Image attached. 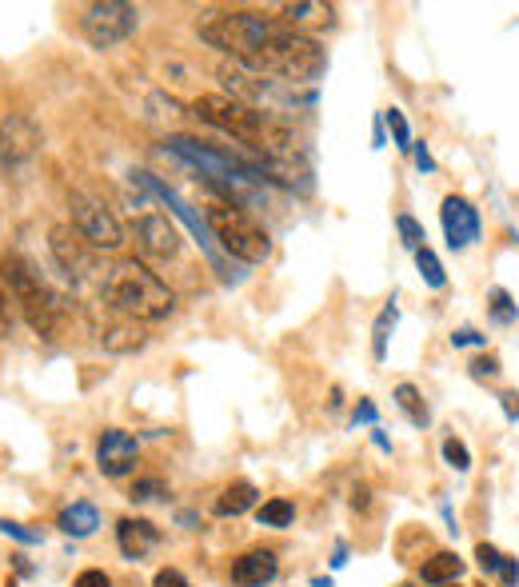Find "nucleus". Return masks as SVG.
<instances>
[{"label":"nucleus","instance_id":"nucleus-1","mask_svg":"<svg viewBox=\"0 0 519 587\" xmlns=\"http://www.w3.org/2000/svg\"><path fill=\"white\" fill-rule=\"evenodd\" d=\"M192 112H196L204 124L228 132L240 144H252L256 152H264V160L272 164H284V160H296V136L284 120H276L268 109H256V104H244V100L228 97V92H208V97L192 100Z\"/></svg>","mask_w":519,"mask_h":587},{"label":"nucleus","instance_id":"nucleus-2","mask_svg":"<svg viewBox=\"0 0 519 587\" xmlns=\"http://www.w3.org/2000/svg\"><path fill=\"white\" fill-rule=\"evenodd\" d=\"M100 296L109 308H116L120 316L144 320V324H156V320H169L176 312V292L140 260H116L104 280H100Z\"/></svg>","mask_w":519,"mask_h":587},{"label":"nucleus","instance_id":"nucleus-3","mask_svg":"<svg viewBox=\"0 0 519 587\" xmlns=\"http://www.w3.org/2000/svg\"><path fill=\"white\" fill-rule=\"evenodd\" d=\"M244 69L260 72V77H279L288 84H312V80L328 72V52L319 49V40L304 37V32L276 20V29L268 32V40L260 44V52Z\"/></svg>","mask_w":519,"mask_h":587},{"label":"nucleus","instance_id":"nucleus-4","mask_svg":"<svg viewBox=\"0 0 519 587\" xmlns=\"http://www.w3.org/2000/svg\"><path fill=\"white\" fill-rule=\"evenodd\" d=\"M272 29H276V20L248 9H208L196 20V37L212 49H220L224 57H232L236 64H248Z\"/></svg>","mask_w":519,"mask_h":587},{"label":"nucleus","instance_id":"nucleus-5","mask_svg":"<svg viewBox=\"0 0 519 587\" xmlns=\"http://www.w3.org/2000/svg\"><path fill=\"white\" fill-rule=\"evenodd\" d=\"M4 280H9L12 304L20 308L24 324L37 332L40 340H52L60 328V300L57 292L40 280V272L32 269L24 256H9L4 260Z\"/></svg>","mask_w":519,"mask_h":587},{"label":"nucleus","instance_id":"nucleus-6","mask_svg":"<svg viewBox=\"0 0 519 587\" xmlns=\"http://www.w3.org/2000/svg\"><path fill=\"white\" fill-rule=\"evenodd\" d=\"M204 224H208V232L216 236L220 249L228 252L232 260H240V264H264V260L272 256L268 232L260 229L244 209L228 204V200L208 204V209H204Z\"/></svg>","mask_w":519,"mask_h":587},{"label":"nucleus","instance_id":"nucleus-7","mask_svg":"<svg viewBox=\"0 0 519 587\" xmlns=\"http://www.w3.org/2000/svg\"><path fill=\"white\" fill-rule=\"evenodd\" d=\"M136 29H140V9L136 4H124V0H100V4H89L84 17H80V32L100 52L124 44Z\"/></svg>","mask_w":519,"mask_h":587},{"label":"nucleus","instance_id":"nucleus-8","mask_svg":"<svg viewBox=\"0 0 519 587\" xmlns=\"http://www.w3.org/2000/svg\"><path fill=\"white\" fill-rule=\"evenodd\" d=\"M69 212L72 224L96 252H116L124 244V224L112 216V209L104 200L89 196V192H69Z\"/></svg>","mask_w":519,"mask_h":587},{"label":"nucleus","instance_id":"nucleus-9","mask_svg":"<svg viewBox=\"0 0 519 587\" xmlns=\"http://www.w3.org/2000/svg\"><path fill=\"white\" fill-rule=\"evenodd\" d=\"M40 149V129L29 112H9L0 120V169L4 172H20L37 156Z\"/></svg>","mask_w":519,"mask_h":587},{"label":"nucleus","instance_id":"nucleus-10","mask_svg":"<svg viewBox=\"0 0 519 587\" xmlns=\"http://www.w3.org/2000/svg\"><path fill=\"white\" fill-rule=\"evenodd\" d=\"M439 224H444V236H448V249L451 252H464L471 249L479 236H484V224H479V209L471 204L468 196H444L439 204Z\"/></svg>","mask_w":519,"mask_h":587},{"label":"nucleus","instance_id":"nucleus-11","mask_svg":"<svg viewBox=\"0 0 519 587\" xmlns=\"http://www.w3.org/2000/svg\"><path fill=\"white\" fill-rule=\"evenodd\" d=\"M49 249H52V260L60 264V272L72 280V284H84L89 280V272L96 269L92 264V244L80 232H72L69 224H57V229L49 232Z\"/></svg>","mask_w":519,"mask_h":587},{"label":"nucleus","instance_id":"nucleus-12","mask_svg":"<svg viewBox=\"0 0 519 587\" xmlns=\"http://www.w3.org/2000/svg\"><path fill=\"white\" fill-rule=\"evenodd\" d=\"M132 240H136V249L149 260H172L180 252L176 224H172L169 216H160V212H144V216H136V224H132Z\"/></svg>","mask_w":519,"mask_h":587},{"label":"nucleus","instance_id":"nucleus-13","mask_svg":"<svg viewBox=\"0 0 519 587\" xmlns=\"http://www.w3.org/2000/svg\"><path fill=\"white\" fill-rule=\"evenodd\" d=\"M136 459H140V444H136V436H132V432L109 428L104 436L96 439V468H100V476H109V479L129 476V472L136 468Z\"/></svg>","mask_w":519,"mask_h":587},{"label":"nucleus","instance_id":"nucleus-14","mask_svg":"<svg viewBox=\"0 0 519 587\" xmlns=\"http://www.w3.org/2000/svg\"><path fill=\"white\" fill-rule=\"evenodd\" d=\"M276 571H279V559L268 548H252L232 559V584L236 587H268L276 579Z\"/></svg>","mask_w":519,"mask_h":587},{"label":"nucleus","instance_id":"nucleus-15","mask_svg":"<svg viewBox=\"0 0 519 587\" xmlns=\"http://www.w3.org/2000/svg\"><path fill=\"white\" fill-rule=\"evenodd\" d=\"M116 544H120V556L124 559H144L160 544V532H156L152 519L124 516L116 524Z\"/></svg>","mask_w":519,"mask_h":587},{"label":"nucleus","instance_id":"nucleus-16","mask_svg":"<svg viewBox=\"0 0 519 587\" xmlns=\"http://www.w3.org/2000/svg\"><path fill=\"white\" fill-rule=\"evenodd\" d=\"M468 571V564H464V556L459 551H431L424 564H419V584L428 587H448V584H459V576Z\"/></svg>","mask_w":519,"mask_h":587},{"label":"nucleus","instance_id":"nucleus-17","mask_svg":"<svg viewBox=\"0 0 519 587\" xmlns=\"http://www.w3.org/2000/svg\"><path fill=\"white\" fill-rule=\"evenodd\" d=\"M57 528L64 532V536H72V539H84V536H92V532L100 528V512L92 508V504H84V499H77V504H69V508L60 512Z\"/></svg>","mask_w":519,"mask_h":587},{"label":"nucleus","instance_id":"nucleus-18","mask_svg":"<svg viewBox=\"0 0 519 587\" xmlns=\"http://www.w3.org/2000/svg\"><path fill=\"white\" fill-rule=\"evenodd\" d=\"M256 484H248V479H236V484H228V488L216 496V516H244V512L256 508Z\"/></svg>","mask_w":519,"mask_h":587},{"label":"nucleus","instance_id":"nucleus-19","mask_svg":"<svg viewBox=\"0 0 519 587\" xmlns=\"http://www.w3.org/2000/svg\"><path fill=\"white\" fill-rule=\"evenodd\" d=\"M396 324H399V304H396V296L379 308V316H376V324H372V356H376V364H384L388 360V340H391V332H396Z\"/></svg>","mask_w":519,"mask_h":587},{"label":"nucleus","instance_id":"nucleus-20","mask_svg":"<svg viewBox=\"0 0 519 587\" xmlns=\"http://www.w3.org/2000/svg\"><path fill=\"white\" fill-rule=\"evenodd\" d=\"M391 399H396V408L408 416V424H416V428H428L431 424V408L424 404V392H419L416 384H396Z\"/></svg>","mask_w":519,"mask_h":587},{"label":"nucleus","instance_id":"nucleus-21","mask_svg":"<svg viewBox=\"0 0 519 587\" xmlns=\"http://www.w3.org/2000/svg\"><path fill=\"white\" fill-rule=\"evenodd\" d=\"M100 344H104V352L129 356V352H140V348H144V332L132 328V324H116V328H109L104 336H100Z\"/></svg>","mask_w":519,"mask_h":587},{"label":"nucleus","instance_id":"nucleus-22","mask_svg":"<svg viewBox=\"0 0 519 587\" xmlns=\"http://www.w3.org/2000/svg\"><path fill=\"white\" fill-rule=\"evenodd\" d=\"M260 528H288L292 519H296V504L292 499H264L256 508Z\"/></svg>","mask_w":519,"mask_h":587},{"label":"nucleus","instance_id":"nucleus-23","mask_svg":"<svg viewBox=\"0 0 519 587\" xmlns=\"http://www.w3.org/2000/svg\"><path fill=\"white\" fill-rule=\"evenodd\" d=\"M316 17H332V9H324V4H316V0L279 4V24H288V29H296V24H304V20H316Z\"/></svg>","mask_w":519,"mask_h":587},{"label":"nucleus","instance_id":"nucleus-24","mask_svg":"<svg viewBox=\"0 0 519 587\" xmlns=\"http://www.w3.org/2000/svg\"><path fill=\"white\" fill-rule=\"evenodd\" d=\"M488 312H491V320H496V324H503V328L519 320V304L511 300L508 289H491L488 292Z\"/></svg>","mask_w":519,"mask_h":587},{"label":"nucleus","instance_id":"nucleus-25","mask_svg":"<svg viewBox=\"0 0 519 587\" xmlns=\"http://www.w3.org/2000/svg\"><path fill=\"white\" fill-rule=\"evenodd\" d=\"M416 269H419V276H424L428 289H444V284H448V272H444V264H439V256L428 249V244L416 252Z\"/></svg>","mask_w":519,"mask_h":587},{"label":"nucleus","instance_id":"nucleus-26","mask_svg":"<svg viewBox=\"0 0 519 587\" xmlns=\"http://www.w3.org/2000/svg\"><path fill=\"white\" fill-rule=\"evenodd\" d=\"M439 452H444V464H448L451 472H459V476H464V472H471V448L459 436H444Z\"/></svg>","mask_w":519,"mask_h":587},{"label":"nucleus","instance_id":"nucleus-27","mask_svg":"<svg viewBox=\"0 0 519 587\" xmlns=\"http://www.w3.org/2000/svg\"><path fill=\"white\" fill-rule=\"evenodd\" d=\"M384 124L391 129V140H396L399 152L416 149V140H411V124H408V117H404V112H399V109H384Z\"/></svg>","mask_w":519,"mask_h":587},{"label":"nucleus","instance_id":"nucleus-28","mask_svg":"<svg viewBox=\"0 0 519 587\" xmlns=\"http://www.w3.org/2000/svg\"><path fill=\"white\" fill-rule=\"evenodd\" d=\"M396 229H399V240H404V249L419 252L424 244H428V232H424V224H419L416 216H408V212H399V216H396Z\"/></svg>","mask_w":519,"mask_h":587},{"label":"nucleus","instance_id":"nucleus-29","mask_svg":"<svg viewBox=\"0 0 519 587\" xmlns=\"http://www.w3.org/2000/svg\"><path fill=\"white\" fill-rule=\"evenodd\" d=\"M160 496H169V484H164L160 476L136 479V484H132V492H129L132 504H152V499H160Z\"/></svg>","mask_w":519,"mask_h":587},{"label":"nucleus","instance_id":"nucleus-30","mask_svg":"<svg viewBox=\"0 0 519 587\" xmlns=\"http://www.w3.org/2000/svg\"><path fill=\"white\" fill-rule=\"evenodd\" d=\"M476 564H479V571H484V576H496L499 579V571H503L508 556H503L496 544H488V539H484V544H476Z\"/></svg>","mask_w":519,"mask_h":587},{"label":"nucleus","instance_id":"nucleus-31","mask_svg":"<svg viewBox=\"0 0 519 587\" xmlns=\"http://www.w3.org/2000/svg\"><path fill=\"white\" fill-rule=\"evenodd\" d=\"M468 368H471V376H476V379H496L499 372H503V364H499L496 352H484V356L471 360Z\"/></svg>","mask_w":519,"mask_h":587},{"label":"nucleus","instance_id":"nucleus-32","mask_svg":"<svg viewBox=\"0 0 519 587\" xmlns=\"http://www.w3.org/2000/svg\"><path fill=\"white\" fill-rule=\"evenodd\" d=\"M9 280H4V260H0V336H9L12 332V312H9Z\"/></svg>","mask_w":519,"mask_h":587},{"label":"nucleus","instance_id":"nucleus-33","mask_svg":"<svg viewBox=\"0 0 519 587\" xmlns=\"http://www.w3.org/2000/svg\"><path fill=\"white\" fill-rule=\"evenodd\" d=\"M451 348H488V336L476 328H456L451 332Z\"/></svg>","mask_w":519,"mask_h":587},{"label":"nucleus","instance_id":"nucleus-34","mask_svg":"<svg viewBox=\"0 0 519 587\" xmlns=\"http://www.w3.org/2000/svg\"><path fill=\"white\" fill-rule=\"evenodd\" d=\"M376 419H379L376 404H372V399L364 396V399L356 404V412H352V428H359V424H372V428H376Z\"/></svg>","mask_w":519,"mask_h":587},{"label":"nucleus","instance_id":"nucleus-35","mask_svg":"<svg viewBox=\"0 0 519 587\" xmlns=\"http://www.w3.org/2000/svg\"><path fill=\"white\" fill-rule=\"evenodd\" d=\"M0 532H4V536H12V539H20V544H40L37 532H29L24 524H12V519H0Z\"/></svg>","mask_w":519,"mask_h":587},{"label":"nucleus","instance_id":"nucleus-36","mask_svg":"<svg viewBox=\"0 0 519 587\" xmlns=\"http://www.w3.org/2000/svg\"><path fill=\"white\" fill-rule=\"evenodd\" d=\"M72 587H112V579H109V571L89 568V571H80V576L72 579Z\"/></svg>","mask_w":519,"mask_h":587},{"label":"nucleus","instance_id":"nucleus-37","mask_svg":"<svg viewBox=\"0 0 519 587\" xmlns=\"http://www.w3.org/2000/svg\"><path fill=\"white\" fill-rule=\"evenodd\" d=\"M152 587H192L189 579H184V571L176 568H160L156 576H152Z\"/></svg>","mask_w":519,"mask_h":587},{"label":"nucleus","instance_id":"nucleus-38","mask_svg":"<svg viewBox=\"0 0 519 587\" xmlns=\"http://www.w3.org/2000/svg\"><path fill=\"white\" fill-rule=\"evenodd\" d=\"M499 408L508 424H519V392H499Z\"/></svg>","mask_w":519,"mask_h":587},{"label":"nucleus","instance_id":"nucleus-39","mask_svg":"<svg viewBox=\"0 0 519 587\" xmlns=\"http://www.w3.org/2000/svg\"><path fill=\"white\" fill-rule=\"evenodd\" d=\"M411 156H416V164H419V172H424V176H431V172H436V156L428 152V144H424V140H416Z\"/></svg>","mask_w":519,"mask_h":587},{"label":"nucleus","instance_id":"nucleus-40","mask_svg":"<svg viewBox=\"0 0 519 587\" xmlns=\"http://www.w3.org/2000/svg\"><path fill=\"white\" fill-rule=\"evenodd\" d=\"M499 584H503V587H516V584H519V559H511V556H508L503 571H499Z\"/></svg>","mask_w":519,"mask_h":587},{"label":"nucleus","instance_id":"nucleus-41","mask_svg":"<svg viewBox=\"0 0 519 587\" xmlns=\"http://www.w3.org/2000/svg\"><path fill=\"white\" fill-rule=\"evenodd\" d=\"M352 508H356V512H368V508H372V492H368V488H356V492H352Z\"/></svg>","mask_w":519,"mask_h":587},{"label":"nucleus","instance_id":"nucleus-42","mask_svg":"<svg viewBox=\"0 0 519 587\" xmlns=\"http://www.w3.org/2000/svg\"><path fill=\"white\" fill-rule=\"evenodd\" d=\"M372 140H376V149H384V112L376 117V132H372Z\"/></svg>","mask_w":519,"mask_h":587},{"label":"nucleus","instance_id":"nucleus-43","mask_svg":"<svg viewBox=\"0 0 519 587\" xmlns=\"http://www.w3.org/2000/svg\"><path fill=\"white\" fill-rule=\"evenodd\" d=\"M372 439H376V448H379V452H391L388 436H384V432H379V428H372Z\"/></svg>","mask_w":519,"mask_h":587},{"label":"nucleus","instance_id":"nucleus-44","mask_svg":"<svg viewBox=\"0 0 519 587\" xmlns=\"http://www.w3.org/2000/svg\"><path fill=\"white\" fill-rule=\"evenodd\" d=\"M344 564H348V548L339 544V548H336V559H332V568H344Z\"/></svg>","mask_w":519,"mask_h":587},{"label":"nucleus","instance_id":"nucleus-45","mask_svg":"<svg viewBox=\"0 0 519 587\" xmlns=\"http://www.w3.org/2000/svg\"><path fill=\"white\" fill-rule=\"evenodd\" d=\"M312 587H332V579H324V576H316V579H312Z\"/></svg>","mask_w":519,"mask_h":587},{"label":"nucleus","instance_id":"nucleus-46","mask_svg":"<svg viewBox=\"0 0 519 587\" xmlns=\"http://www.w3.org/2000/svg\"><path fill=\"white\" fill-rule=\"evenodd\" d=\"M448 587H459V584H448Z\"/></svg>","mask_w":519,"mask_h":587}]
</instances>
